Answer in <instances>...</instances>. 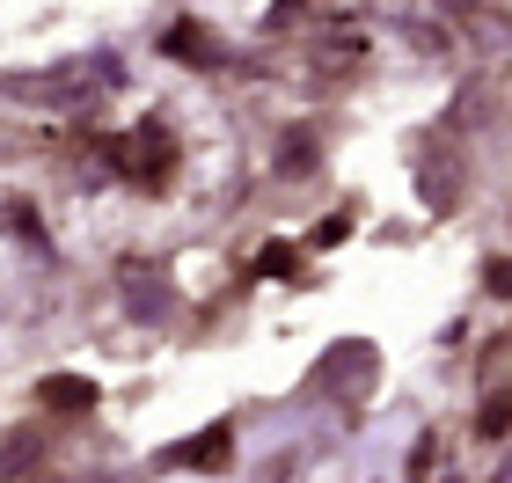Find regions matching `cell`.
Here are the masks:
<instances>
[{
	"instance_id": "6da1fadb",
	"label": "cell",
	"mask_w": 512,
	"mask_h": 483,
	"mask_svg": "<svg viewBox=\"0 0 512 483\" xmlns=\"http://www.w3.org/2000/svg\"><path fill=\"white\" fill-rule=\"evenodd\" d=\"M227 454H235V440H227V425H213L198 447H176V462H191V469H227Z\"/></svg>"
},
{
	"instance_id": "7a4b0ae2",
	"label": "cell",
	"mask_w": 512,
	"mask_h": 483,
	"mask_svg": "<svg viewBox=\"0 0 512 483\" xmlns=\"http://www.w3.org/2000/svg\"><path fill=\"white\" fill-rule=\"evenodd\" d=\"M44 403H59V410H88V403H96V388H88V381H44Z\"/></svg>"
}]
</instances>
